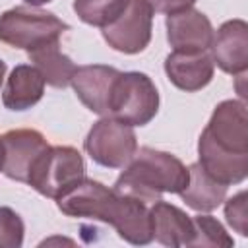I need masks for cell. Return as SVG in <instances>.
I'll list each match as a JSON object with an SVG mask.
<instances>
[{
	"label": "cell",
	"instance_id": "obj_1",
	"mask_svg": "<svg viewBox=\"0 0 248 248\" xmlns=\"http://www.w3.org/2000/svg\"><path fill=\"white\" fill-rule=\"evenodd\" d=\"M56 205L68 217L95 219L114 227L118 236L134 246H145L153 240L147 203L93 178L78 182L56 200Z\"/></svg>",
	"mask_w": 248,
	"mask_h": 248
},
{
	"label": "cell",
	"instance_id": "obj_2",
	"mask_svg": "<svg viewBox=\"0 0 248 248\" xmlns=\"http://www.w3.org/2000/svg\"><path fill=\"white\" fill-rule=\"evenodd\" d=\"M200 167L217 182L231 186L248 176V112L240 99L221 101L198 140Z\"/></svg>",
	"mask_w": 248,
	"mask_h": 248
},
{
	"label": "cell",
	"instance_id": "obj_3",
	"mask_svg": "<svg viewBox=\"0 0 248 248\" xmlns=\"http://www.w3.org/2000/svg\"><path fill=\"white\" fill-rule=\"evenodd\" d=\"M188 178V167L176 155L153 147H140L112 188L145 203H153L161 200L163 194H180Z\"/></svg>",
	"mask_w": 248,
	"mask_h": 248
},
{
	"label": "cell",
	"instance_id": "obj_4",
	"mask_svg": "<svg viewBox=\"0 0 248 248\" xmlns=\"http://www.w3.org/2000/svg\"><path fill=\"white\" fill-rule=\"evenodd\" d=\"M68 29L66 21L37 6H16L0 16V41L27 52L58 43Z\"/></svg>",
	"mask_w": 248,
	"mask_h": 248
},
{
	"label": "cell",
	"instance_id": "obj_5",
	"mask_svg": "<svg viewBox=\"0 0 248 248\" xmlns=\"http://www.w3.org/2000/svg\"><path fill=\"white\" fill-rule=\"evenodd\" d=\"M159 110V93L153 79L143 72H120L108 101V116L128 124L145 126Z\"/></svg>",
	"mask_w": 248,
	"mask_h": 248
},
{
	"label": "cell",
	"instance_id": "obj_6",
	"mask_svg": "<svg viewBox=\"0 0 248 248\" xmlns=\"http://www.w3.org/2000/svg\"><path fill=\"white\" fill-rule=\"evenodd\" d=\"M85 178L83 155L70 145H50L35 165L29 186L45 198L58 200Z\"/></svg>",
	"mask_w": 248,
	"mask_h": 248
},
{
	"label": "cell",
	"instance_id": "obj_7",
	"mask_svg": "<svg viewBox=\"0 0 248 248\" xmlns=\"http://www.w3.org/2000/svg\"><path fill=\"white\" fill-rule=\"evenodd\" d=\"M83 147L97 165L124 169L138 149V138L132 126L112 116H103L87 132Z\"/></svg>",
	"mask_w": 248,
	"mask_h": 248
},
{
	"label": "cell",
	"instance_id": "obj_8",
	"mask_svg": "<svg viewBox=\"0 0 248 248\" xmlns=\"http://www.w3.org/2000/svg\"><path fill=\"white\" fill-rule=\"evenodd\" d=\"M101 29L110 48L124 54H138L151 41L153 10L145 0H130L126 10Z\"/></svg>",
	"mask_w": 248,
	"mask_h": 248
},
{
	"label": "cell",
	"instance_id": "obj_9",
	"mask_svg": "<svg viewBox=\"0 0 248 248\" xmlns=\"http://www.w3.org/2000/svg\"><path fill=\"white\" fill-rule=\"evenodd\" d=\"M48 141L37 130L21 128L0 136V172L17 182H29V176L41 155L48 149Z\"/></svg>",
	"mask_w": 248,
	"mask_h": 248
},
{
	"label": "cell",
	"instance_id": "obj_10",
	"mask_svg": "<svg viewBox=\"0 0 248 248\" xmlns=\"http://www.w3.org/2000/svg\"><path fill=\"white\" fill-rule=\"evenodd\" d=\"M211 58L225 74L238 76L248 70V23L244 19H229L211 39Z\"/></svg>",
	"mask_w": 248,
	"mask_h": 248
},
{
	"label": "cell",
	"instance_id": "obj_11",
	"mask_svg": "<svg viewBox=\"0 0 248 248\" xmlns=\"http://www.w3.org/2000/svg\"><path fill=\"white\" fill-rule=\"evenodd\" d=\"M167 41L174 50L198 52L207 50L213 39V25L209 17L192 8L167 16Z\"/></svg>",
	"mask_w": 248,
	"mask_h": 248
},
{
	"label": "cell",
	"instance_id": "obj_12",
	"mask_svg": "<svg viewBox=\"0 0 248 248\" xmlns=\"http://www.w3.org/2000/svg\"><path fill=\"white\" fill-rule=\"evenodd\" d=\"M118 70L105 64L79 66L70 81L78 99L95 114L108 116V101L112 85L118 78Z\"/></svg>",
	"mask_w": 248,
	"mask_h": 248
},
{
	"label": "cell",
	"instance_id": "obj_13",
	"mask_svg": "<svg viewBox=\"0 0 248 248\" xmlns=\"http://www.w3.org/2000/svg\"><path fill=\"white\" fill-rule=\"evenodd\" d=\"M213 72H215V64L211 54H207V50H198V52L172 50L165 58V74L169 81L186 93L203 89L213 79Z\"/></svg>",
	"mask_w": 248,
	"mask_h": 248
},
{
	"label": "cell",
	"instance_id": "obj_14",
	"mask_svg": "<svg viewBox=\"0 0 248 248\" xmlns=\"http://www.w3.org/2000/svg\"><path fill=\"white\" fill-rule=\"evenodd\" d=\"M149 217H151V231L153 238L170 248H180V246H190L192 236H194V223L192 217L186 215L180 207L157 200L149 207Z\"/></svg>",
	"mask_w": 248,
	"mask_h": 248
},
{
	"label": "cell",
	"instance_id": "obj_15",
	"mask_svg": "<svg viewBox=\"0 0 248 248\" xmlns=\"http://www.w3.org/2000/svg\"><path fill=\"white\" fill-rule=\"evenodd\" d=\"M45 93V78L33 64L16 66L4 85L2 103L10 110H27L35 107Z\"/></svg>",
	"mask_w": 248,
	"mask_h": 248
},
{
	"label": "cell",
	"instance_id": "obj_16",
	"mask_svg": "<svg viewBox=\"0 0 248 248\" xmlns=\"http://www.w3.org/2000/svg\"><path fill=\"white\" fill-rule=\"evenodd\" d=\"M188 172H190V178H188V184L184 186V190L178 194L182 198V202L200 211V213H209L213 209H217L225 198H227V188L225 184L213 180L202 167L200 163H194L188 167Z\"/></svg>",
	"mask_w": 248,
	"mask_h": 248
},
{
	"label": "cell",
	"instance_id": "obj_17",
	"mask_svg": "<svg viewBox=\"0 0 248 248\" xmlns=\"http://www.w3.org/2000/svg\"><path fill=\"white\" fill-rule=\"evenodd\" d=\"M29 58H31L33 66H37L39 72L43 74L45 83H48L56 89L68 87L78 70V66L72 62V58L60 50L58 43H50L37 50H31Z\"/></svg>",
	"mask_w": 248,
	"mask_h": 248
},
{
	"label": "cell",
	"instance_id": "obj_18",
	"mask_svg": "<svg viewBox=\"0 0 248 248\" xmlns=\"http://www.w3.org/2000/svg\"><path fill=\"white\" fill-rule=\"evenodd\" d=\"M128 2L130 0H74V12L83 23L105 27L126 10Z\"/></svg>",
	"mask_w": 248,
	"mask_h": 248
},
{
	"label": "cell",
	"instance_id": "obj_19",
	"mask_svg": "<svg viewBox=\"0 0 248 248\" xmlns=\"http://www.w3.org/2000/svg\"><path fill=\"white\" fill-rule=\"evenodd\" d=\"M194 223V236L190 246H202V248H231L234 246L232 236L225 231V227L207 213H200L192 217Z\"/></svg>",
	"mask_w": 248,
	"mask_h": 248
},
{
	"label": "cell",
	"instance_id": "obj_20",
	"mask_svg": "<svg viewBox=\"0 0 248 248\" xmlns=\"http://www.w3.org/2000/svg\"><path fill=\"white\" fill-rule=\"evenodd\" d=\"M25 225L12 207H0V248H19L23 244Z\"/></svg>",
	"mask_w": 248,
	"mask_h": 248
},
{
	"label": "cell",
	"instance_id": "obj_21",
	"mask_svg": "<svg viewBox=\"0 0 248 248\" xmlns=\"http://www.w3.org/2000/svg\"><path fill=\"white\" fill-rule=\"evenodd\" d=\"M225 217L227 223L238 232L240 236H248V202H246V190H240L232 198L225 202Z\"/></svg>",
	"mask_w": 248,
	"mask_h": 248
},
{
	"label": "cell",
	"instance_id": "obj_22",
	"mask_svg": "<svg viewBox=\"0 0 248 248\" xmlns=\"http://www.w3.org/2000/svg\"><path fill=\"white\" fill-rule=\"evenodd\" d=\"M153 12L157 14H176L182 12L186 8H192L196 4V0H145Z\"/></svg>",
	"mask_w": 248,
	"mask_h": 248
},
{
	"label": "cell",
	"instance_id": "obj_23",
	"mask_svg": "<svg viewBox=\"0 0 248 248\" xmlns=\"http://www.w3.org/2000/svg\"><path fill=\"white\" fill-rule=\"evenodd\" d=\"M23 2H27L29 6H43V4H48L52 0H23Z\"/></svg>",
	"mask_w": 248,
	"mask_h": 248
},
{
	"label": "cell",
	"instance_id": "obj_24",
	"mask_svg": "<svg viewBox=\"0 0 248 248\" xmlns=\"http://www.w3.org/2000/svg\"><path fill=\"white\" fill-rule=\"evenodd\" d=\"M4 74H6V62L0 60V85H2V81H4Z\"/></svg>",
	"mask_w": 248,
	"mask_h": 248
}]
</instances>
